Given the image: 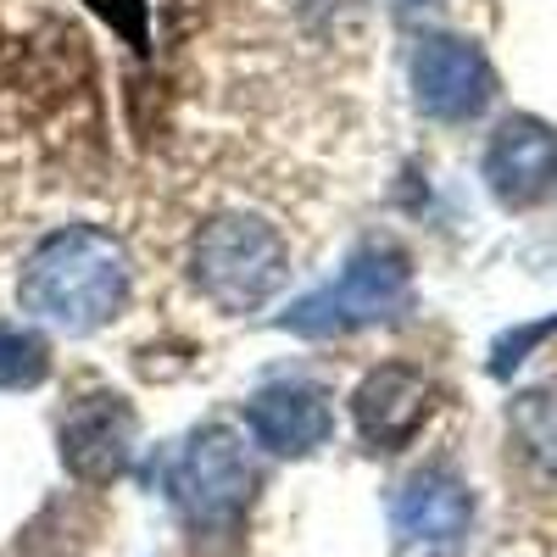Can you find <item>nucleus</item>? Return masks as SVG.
<instances>
[{
  "mask_svg": "<svg viewBox=\"0 0 557 557\" xmlns=\"http://www.w3.org/2000/svg\"><path fill=\"white\" fill-rule=\"evenodd\" d=\"M128 290H134L128 251L96 223H73V228H57L51 240H39L17 278L23 312L73 335L112 323L128 307Z\"/></svg>",
  "mask_w": 557,
  "mask_h": 557,
  "instance_id": "f257e3e1",
  "label": "nucleus"
},
{
  "mask_svg": "<svg viewBox=\"0 0 557 557\" xmlns=\"http://www.w3.org/2000/svg\"><path fill=\"white\" fill-rule=\"evenodd\" d=\"M190 285L218 312H257L285 285V240L257 212L207 218L190 240Z\"/></svg>",
  "mask_w": 557,
  "mask_h": 557,
  "instance_id": "f03ea898",
  "label": "nucleus"
},
{
  "mask_svg": "<svg viewBox=\"0 0 557 557\" xmlns=\"http://www.w3.org/2000/svg\"><path fill=\"white\" fill-rule=\"evenodd\" d=\"M407 301H412V262H407V251L374 240V246H362L341 268L335 285L301 296L278 323H285L290 335L323 341V335H351V330H368V323H385Z\"/></svg>",
  "mask_w": 557,
  "mask_h": 557,
  "instance_id": "7ed1b4c3",
  "label": "nucleus"
},
{
  "mask_svg": "<svg viewBox=\"0 0 557 557\" xmlns=\"http://www.w3.org/2000/svg\"><path fill=\"white\" fill-rule=\"evenodd\" d=\"M173 507L196 530H218V524H235L240 507L257 491V462L246 451V441L235 430H196L184 441L178 462H173Z\"/></svg>",
  "mask_w": 557,
  "mask_h": 557,
  "instance_id": "20e7f679",
  "label": "nucleus"
},
{
  "mask_svg": "<svg viewBox=\"0 0 557 557\" xmlns=\"http://www.w3.org/2000/svg\"><path fill=\"white\" fill-rule=\"evenodd\" d=\"M496 96V67L474 39L424 34L412 51V101L435 123H469Z\"/></svg>",
  "mask_w": 557,
  "mask_h": 557,
  "instance_id": "39448f33",
  "label": "nucleus"
},
{
  "mask_svg": "<svg viewBox=\"0 0 557 557\" xmlns=\"http://www.w3.org/2000/svg\"><path fill=\"white\" fill-rule=\"evenodd\" d=\"M128 451H134V412L123 396L96 391V396H78L62 412V462L67 474L84 485H107L128 469Z\"/></svg>",
  "mask_w": 557,
  "mask_h": 557,
  "instance_id": "423d86ee",
  "label": "nucleus"
},
{
  "mask_svg": "<svg viewBox=\"0 0 557 557\" xmlns=\"http://www.w3.org/2000/svg\"><path fill=\"white\" fill-rule=\"evenodd\" d=\"M430 407H435L430 380L418 374V368H407V362H380L351 396L357 435H362V446H374V451H401L418 430H424Z\"/></svg>",
  "mask_w": 557,
  "mask_h": 557,
  "instance_id": "0eeeda50",
  "label": "nucleus"
},
{
  "mask_svg": "<svg viewBox=\"0 0 557 557\" xmlns=\"http://www.w3.org/2000/svg\"><path fill=\"white\" fill-rule=\"evenodd\" d=\"M557 178V128L541 117H507L485 146V184L502 207H535Z\"/></svg>",
  "mask_w": 557,
  "mask_h": 557,
  "instance_id": "6e6552de",
  "label": "nucleus"
},
{
  "mask_svg": "<svg viewBox=\"0 0 557 557\" xmlns=\"http://www.w3.org/2000/svg\"><path fill=\"white\" fill-rule=\"evenodd\" d=\"M246 424L257 435L262 451L273 457H307L330 441V401H323L318 385L285 380V385H268L251 396L246 407Z\"/></svg>",
  "mask_w": 557,
  "mask_h": 557,
  "instance_id": "1a4fd4ad",
  "label": "nucleus"
},
{
  "mask_svg": "<svg viewBox=\"0 0 557 557\" xmlns=\"http://www.w3.org/2000/svg\"><path fill=\"white\" fill-rule=\"evenodd\" d=\"M474 519V496L451 469H418L391 496V524L407 541H457Z\"/></svg>",
  "mask_w": 557,
  "mask_h": 557,
  "instance_id": "9d476101",
  "label": "nucleus"
},
{
  "mask_svg": "<svg viewBox=\"0 0 557 557\" xmlns=\"http://www.w3.org/2000/svg\"><path fill=\"white\" fill-rule=\"evenodd\" d=\"M45 374H51V346L34 330L0 323V391H34Z\"/></svg>",
  "mask_w": 557,
  "mask_h": 557,
  "instance_id": "9b49d317",
  "label": "nucleus"
},
{
  "mask_svg": "<svg viewBox=\"0 0 557 557\" xmlns=\"http://www.w3.org/2000/svg\"><path fill=\"white\" fill-rule=\"evenodd\" d=\"M513 430L519 441L546 462V469H557V391H530L513 401Z\"/></svg>",
  "mask_w": 557,
  "mask_h": 557,
  "instance_id": "f8f14e48",
  "label": "nucleus"
},
{
  "mask_svg": "<svg viewBox=\"0 0 557 557\" xmlns=\"http://www.w3.org/2000/svg\"><path fill=\"white\" fill-rule=\"evenodd\" d=\"M557 330V318H546V323H530V330H519V335H507L502 346H496V357H491V374H513V368L524 362V351L535 346V341H546Z\"/></svg>",
  "mask_w": 557,
  "mask_h": 557,
  "instance_id": "ddd939ff",
  "label": "nucleus"
},
{
  "mask_svg": "<svg viewBox=\"0 0 557 557\" xmlns=\"http://www.w3.org/2000/svg\"><path fill=\"white\" fill-rule=\"evenodd\" d=\"M401 12H424V7H435V0H396Z\"/></svg>",
  "mask_w": 557,
  "mask_h": 557,
  "instance_id": "4468645a",
  "label": "nucleus"
}]
</instances>
